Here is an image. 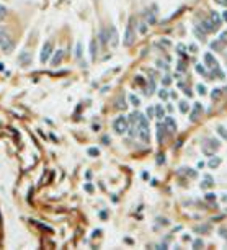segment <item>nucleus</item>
<instances>
[{"mask_svg":"<svg viewBox=\"0 0 227 250\" xmlns=\"http://www.w3.org/2000/svg\"><path fill=\"white\" fill-rule=\"evenodd\" d=\"M154 88H155L154 79H150V80H149V92H147V93H152V92H154Z\"/></svg>","mask_w":227,"mask_h":250,"instance_id":"bb28decb","label":"nucleus"},{"mask_svg":"<svg viewBox=\"0 0 227 250\" xmlns=\"http://www.w3.org/2000/svg\"><path fill=\"white\" fill-rule=\"evenodd\" d=\"M209 18H211L212 21L216 23L217 26H221V16L217 15V11H211V16H209Z\"/></svg>","mask_w":227,"mask_h":250,"instance_id":"dca6fc26","label":"nucleus"},{"mask_svg":"<svg viewBox=\"0 0 227 250\" xmlns=\"http://www.w3.org/2000/svg\"><path fill=\"white\" fill-rule=\"evenodd\" d=\"M206 200H208V201H214V200H216V195H214V193H208V195H206Z\"/></svg>","mask_w":227,"mask_h":250,"instance_id":"2f4dec72","label":"nucleus"},{"mask_svg":"<svg viewBox=\"0 0 227 250\" xmlns=\"http://www.w3.org/2000/svg\"><path fill=\"white\" fill-rule=\"evenodd\" d=\"M134 43V26H133V20L129 21L128 28H126V36H124V46H131Z\"/></svg>","mask_w":227,"mask_h":250,"instance_id":"39448f33","label":"nucleus"},{"mask_svg":"<svg viewBox=\"0 0 227 250\" xmlns=\"http://www.w3.org/2000/svg\"><path fill=\"white\" fill-rule=\"evenodd\" d=\"M100 41H101V44L108 43V31H105V30L100 31Z\"/></svg>","mask_w":227,"mask_h":250,"instance_id":"a211bd4d","label":"nucleus"},{"mask_svg":"<svg viewBox=\"0 0 227 250\" xmlns=\"http://www.w3.org/2000/svg\"><path fill=\"white\" fill-rule=\"evenodd\" d=\"M0 48L4 51H7V53L13 48V39H11L10 34L5 31V28H2V26H0Z\"/></svg>","mask_w":227,"mask_h":250,"instance_id":"f03ea898","label":"nucleus"},{"mask_svg":"<svg viewBox=\"0 0 227 250\" xmlns=\"http://www.w3.org/2000/svg\"><path fill=\"white\" fill-rule=\"evenodd\" d=\"M152 113H154V108H149V110H147V116L150 118V116H152Z\"/></svg>","mask_w":227,"mask_h":250,"instance_id":"c03bdc74","label":"nucleus"},{"mask_svg":"<svg viewBox=\"0 0 227 250\" xmlns=\"http://www.w3.org/2000/svg\"><path fill=\"white\" fill-rule=\"evenodd\" d=\"M62 57H64V51H57L56 56H54V57H52V61H51V64H52V65H57L59 62L62 61Z\"/></svg>","mask_w":227,"mask_h":250,"instance_id":"ddd939ff","label":"nucleus"},{"mask_svg":"<svg viewBox=\"0 0 227 250\" xmlns=\"http://www.w3.org/2000/svg\"><path fill=\"white\" fill-rule=\"evenodd\" d=\"M163 139H165V124L159 123V126H157V141L162 144Z\"/></svg>","mask_w":227,"mask_h":250,"instance_id":"9b49d317","label":"nucleus"},{"mask_svg":"<svg viewBox=\"0 0 227 250\" xmlns=\"http://www.w3.org/2000/svg\"><path fill=\"white\" fill-rule=\"evenodd\" d=\"M155 114H157L159 119H162V118H163V108H162V106H155Z\"/></svg>","mask_w":227,"mask_h":250,"instance_id":"4be33fe9","label":"nucleus"},{"mask_svg":"<svg viewBox=\"0 0 227 250\" xmlns=\"http://www.w3.org/2000/svg\"><path fill=\"white\" fill-rule=\"evenodd\" d=\"M211 48L214 51H217V53H221V51L224 49V41H221V39H217V41L211 43Z\"/></svg>","mask_w":227,"mask_h":250,"instance_id":"4468645a","label":"nucleus"},{"mask_svg":"<svg viewBox=\"0 0 227 250\" xmlns=\"http://www.w3.org/2000/svg\"><path fill=\"white\" fill-rule=\"evenodd\" d=\"M198 232H208L209 231V226H203V227H196Z\"/></svg>","mask_w":227,"mask_h":250,"instance_id":"72a5a7b5","label":"nucleus"},{"mask_svg":"<svg viewBox=\"0 0 227 250\" xmlns=\"http://www.w3.org/2000/svg\"><path fill=\"white\" fill-rule=\"evenodd\" d=\"M157 64H159V67H163V69H168V65H167L165 62H162V61H159V62H157Z\"/></svg>","mask_w":227,"mask_h":250,"instance_id":"ea45409f","label":"nucleus"},{"mask_svg":"<svg viewBox=\"0 0 227 250\" xmlns=\"http://www.w3.org/2000/svg\"><path fill=\"white\" fill-rule=\"evenodd\" d=\"M5 15H7V8H5L4 5H0V20H4Z\"/></svg>","mask_w":227,"mask_h":250,"instance_id":"a878e982","label":"nucleus"},{"mask_svg":"<svg viewBox=\"0 0 227 250\" xmlns=\"http://www.w3.org/2000/svg\"><path fill=\"white\" fill-rule=\"evenodd\" d=\"M208 165L211 167V168H216V167H219V165H221V159H219V157H214V159L209 160Z\"/></svg>","mask_w":227,"mask_h":250,"instance_id":"f3484780","label":"nucleus"},{"mask_svg":"<svg viewBox=\"0 0 227 250\" xmlns=\"http://www.w3.org/2000/svg\"><path fill=\"white\" fill-rule=\"evenodd\" d=\"M219 5H222V7H227V0H216Z\"/></svg>","mask_w":227,"mask_h":250,"instance_id":"58836bf2","label":"nucleus"},{"mask_svg":"<svg viewBox=\"0 0 227 250\" xmlns=\"http://www.w3.org/2000/svg\"><path fill=\"white\" fill-rule=\"evenodd\" d=\"M203 111V106H201V103H194V110H193V113H191V121H196L198 118H199V113Z\"/></svg>","mask_w":227,"mask_h":250,"instance_id":"f8f14e48","label":"nucleus"},{"mask_svg":"<svg viewBox=\"0 0 227 250\" xmlns=\"http://www.w3.org/2000/svg\"><path fill=\"white\" fill-rule=\"evenodd\" d=\"M217 133H219L224 139H227V129L224 128V126H219V128H217Z\"/></svg>","mask_w":227,"mask_h":250,"instance_id":"b1692460","label":"nucleus"},{"mask_svg":"<svg viewBox=\"0 0 227 250\" xmlns=\"http://www.w3.org/2000/svg\"><path fill=\"white\" fill-rule=\"evenodd\" d=\"M193 247H194V249H198V247H203V240H201V239H198V240H194V244H193Z\"/></svg>","mask_w":227,"mask_h":250,"instance_id":"473e14b6","label":"nucleus"},{"mask_svg":"<svg viewBox=\"0 0 227 250\" xmlns=\"http://www.w3.org/2000/svg\"><path fill=\"white\" fill-rule=\"evenodd\" d=\"M203 59H204V64L208 65V67H211V69H214V67H217V65H219V64H217V61L214 59V56H212L211 53H206Z\"/></svg>","mask_w":227,"mask_h":250,"instance_id":"6e6552de","label":"nucleus"},{"mask_svg":"<svg viewBox=\"0 0 227 250\" xmlns=\"http://www.w3.org/2000/svg\"><path fill=\"white\" fill-rule=\"evenodd\" d=\"M108 39H111V46H116L118 44V33H116V28L111 26L108 30Z\"/></svg>","mask_w":227,"mask_h":250,"instance_id":"9d476101","label":"nucleus"},{"mask_svg":"<svg viewBox=\"0 0 227 250\" xmlns=\"http://www.w3.org/2000/svg\"><path fill=\"white\" fill-rule=\"evenodd\" d=\"M137 134H139V137L144 142H147L149 141V121H147V118L144 116V114H139V119H137Z\"/></svg>","mask_w":227,"mask_h":250,"instance_id":"f257e3e1","label":"nucleus"},{"mask_svg":"<svg viewBox=\"0 0 227 250\" xmlns=\"http://www.w3.org/2000/svg\"><path fill=\"white\" fill-rule=\"evenodd\" d=\"M224 201H226V203H227V195H226V196H224Z\"/></svg>","mask_w":227,"mask_h":250,"instance_id":"49530a36","label":"nucleus"},{"mask_svg":"<svg viewBox=\"0 0 227 250\" xmlns=\"http://www.w3.org/2000/svg\"><path fill=\"white\" fill-rule=\"evenodd\" d=\"M159 97L162 100H167V98H168V93H167V90H160L159 92Z\"/></svg>","mask_w":227,"mask_h":250,"instance_id":"c85d7f7f","label":"nucleus"},{"mask_svg":"<svg viewBox=\"0 0 227 250\" xmlns=\"http://www.w3.org/2000/svg\"><path fill=\"white\" fill-rule=\"evenodd\" d=\"M52 54V44H51L49 41L44 43V46H43V54H41V61L46 62L48 59H49V56Z\"/></svg>","mask_w":227,"mask_h":250,"instance_id":"0eeeda50","label":"nucleus"},{"mask_svg":"<svg viewBox=\"0 0 227 250\" xmlns=\"http://www.w3.org/2000/svg\"><path fill=\"white\" fill-rule=\"evenodd\" d=\"M196 72H198V74H201V75H206V77L209 75V74H208V70H206V69L203 67L201 64H198V65H196Z\"/></svg>","mask_w":227,"mask_h":250,"instance_id":"aec40b11","label":"nucleus"},{"mask_svg":"<svg viewBox=\"0 0 227 250\" xmlns=\"http://www.w3.org/2000/svg\"><path fill=\"white\" fill-rule=\"evenodd\" d=\"M129 100H131V103H133L134 106H139L140 105V100L137 98L136 95H131V97H129Z\"/></svg>","mask_w":227,"mask_h":250,"instance_id":"5701e85b","label":"nucleus"},{"mask_svg":"<svg viewBox=\"0 0 227 250\" xmlns=\"http://www.w3.org/2000/svg\"><path fill=\"white\" fill-rule=\"evenodd\" d=\"M163 162H165V159H163V156L160 154V156H159V159H157V163H163Z\"/></svg>","mask_w":227,"mask_h":250,"instance_id":"a19ab883","label":"nucleus"},{"mask_svg":"<svg viewBox=\"0 0 227 250\" xmlns=\"http://www.w3.org/2000/svg\"><path fill=\"white\" fill-rule=\"evenodd\" d=\"M217 28H219V26H217V25L212 21L211 18H209V20H204V21L201 23V30L204 31V33H212V31H216Z\"/></svg>","mask_w":227,"mask_h":250,"instance_id":"423d86ee","label":"nucleus"},{"mask_svg":"<svg viewBox=\"0 0 227 250\" xmlns=\"http://www.w3.org/2000/svg\"><path fill=\"white\" fill-rule=\"evenodd\" d=\"M77 57H82V44H77Z\"/></svg>","mask_w":227,"mask_h":250,"instance_id":"f704fd0d","label":"nucleus"},{"mask_svg":"<svg viewBox=\"0 0 227 250\" xmlns=\"http://www.w3.org/2000/svg\"><path fill=\"white\" fill-rule=\"evenodd\" d=\"M196 88H198V93H199V95H204L206 93V87H204V85H201V83H199Z\"/></svg>","mask_w":227,"mask_h":250,"instance_id":"cd10ccee","label":"nucleus"},{"mask_svg":"<svg viewBox=\"0 0 227 250\" xmlns=\"http://www.w3.org/2000/svg\"><path fill=\"white\" fill-rule=\"evenodd\" d=\"M170 82H172V79H170L168 75H167V77H163V85H168Z\"/></svg>","mask_w":227,"mask_h":250,"instance_id":"e433bc0d","label":"nucleus"},{"mask_svg":"<svg viewBox=\"0 0 227 250\" xmlns=\"http://www.w3.org/2000/svg\"><path fill=\"white\" fill-rule=\"evenodd\" d=\"M178 70H185V64H183V62H180V64H178Z\"/></svg>","mask_w":227,"mask_h":250,"instance_id":"37998d69","label":"nucleus"},{"mask_svg":"<svg viewBox=\"0 0 227 250\" xmlns=\"http://www.w3.org/2000/svg\"><path fill=\"white\" fill-rule=\"evenodd\" d=\"M219 97H221V88H214L212 93H211V98L212 100H219Z\"/></svg>","mask_w":227,"mask_h":250,"instance_id":"412c9836","label":"nucleus"},{"mask_svg":"<svg viewBox=\"0 0 227 250\" xmlns=\"http://www.w3.org/2000/svg\"><path fill=\"white\" fill-rule=\"evenodd\" d=\"M219 39H221V41H224V43L227 41V31H226V33H222V34H221V38H219Z\"/></svg>","mask_w":227,"mask_h":250,"instance_id":"4c0bfd02","label":"nucleus"},{"mask_svg":"<svg viewBox=\"0 0 227 250\" xmlns=\"http://www.w3.org/2000/svg\"><path fill=\"white\" fill-rule=\"evenodd\" d=\"M113 128L118 134H124L128 131V118L126 116H118L113 123Z\"/></svg>","mask_w":227,"mask_h":250,"instance_id":"20e7f679","label":"nucleus"},{"mask_svg":"<svg viewBox=\"0 0 227 250\" xmlns=\"http://www.w3.org/2000/svg\"><path fill=\"white\" fill-rule=\"evenodd\" d=\"M180 111H182V113H186V111H188V103L186 102L180 103Z\"/></svg>","mask_w":227,"mask_h":250,"instance_id":"393cba45","label":"nucleus"},{"mask_svg":"<svg viewBox=\"0 0 227 250\" xmlns=\"http://www.w3.org/2000/svg\"><path fill=\"white\" fill-rule=\"evenodd\" d=\"M222 20H224V21H227V10L222 13Z\"/></svg>","mask_w":227,"mask_h":250,"instance_id":"a18cd8bd","label":"nucleus"},{"mask_svg":"<svg viewBox=\"0 0 227 250\" xmlns=\"http://www.w3.org/2000/svg\"><path fill=\"white\" fill-rule=\"evenodd\" d=\"M221 234H222V237H224V239H227V231H226V229H221Z\"/></svg>","mask_w":227,"mask_h":250,"instance_id":"79ce46f5","label":"nucleus"},{"mask_svg":"<svg viewBox=\"0 0 227 250\" xmlns=\"http://www.w3.org/2000/svg\"><path fill=\"white\" fill-rule=\"evenodd\" d=\"M147 31V25L145 23H140V33H145Z\"/></svg>","mask_w":227,"mask_h":250,"instance_id":"c9c22d12","label":"nucleus"},{"mask_svg":"<svg viewBox=\"0 0 227 250\" xmlns=\"http://www.w3.org/2000/svg\"><path fill=\"white\" fill-rule=\"evenodd\" d=\"M219 147H221L219 139H208L204 144H203V152H204L206 156H212Z\"/></svg>","mask_w":227,"mask_h":250,"instance_id":"7ed1b4c3","label":"nucleus"},{"mask_svg":"<svg viewBox=\"0 0 227 250\" xmlns=\"http://www.w3.org/2000/svg\"><path fill=\"white\" fill-rule=\"evenodd\" d=\"M163 124H165V129H168V133H175V131H177V123H175V119L173 118H165V123H163Z\"/></svg>","mask_w":227,"mask_h":250,"instance_id":"1a4fd4ad","label":"nucleus"},{"mask_svg":"<svg viewBox=\"0 0 227 250\" xmlns=\"http://www.w3.org/2000/svg\"><path fill=\"white\" fill-rule=\"evenodd\" d=\"M88 154H90V156H98V154H100V151H98V149H88Z\"/></svg>","mask_w":227,"mask_h":250,"instance_id":"7c9ffc66","label":"nucleus"},{"mask_svg":"<svg viewBox=\"0 0 227 250\" xmlns=\"http://www.w3.org/2000/svg\"><path fill=\"white\" fill-rule=\"evenodd\" d=\"M212 185H214V180H212V177L206 175V177H204V182L201 183V188H208V186H212Z\"/></svg>","mask_w":227,"mask_h":250,"instance_id":"2eb2a0df","label":"nucleus"},{"mask_svg":"<svg viewBox=\"0 0 227 250\" xmlns=\"http://www.w3.org/2000/svg\"><path fill=\"white\" fill-rule=\"evenodd\" d=\"M177 49H178V54H180V56H183V54H185V46H183V44H178Z\"/></svg>","mask_w":227,"mask_h":250,"instance_id":"c756f323","label":"nucleus"},{"mask_svg":"<svg viewBox=\"0 0 227 250\" xmlns=\"http://www.w3.org/2000/svg\"><path fill=\"white\" fill-rule=\"evenodd\" d=\"M90 54H92V59L96 57V41H92L90 44Z\"/></svg>","mask_w":227,"mask_h":250,"instance_id":"6ab92c4d","label":"nucleus"}]
</instances>
